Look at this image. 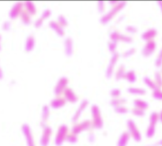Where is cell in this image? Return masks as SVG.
I'll return each instance as SVG.
<instances>
[{"mask_svg": "<svg viewBox=\"0 0 162 146\" xmlns=\"http://www.w3.org/2000/svg\"><path fill=\"white\" fill-rule=\"evenodd\" d=\"M153 97L157 99H161L162 100V92L158 90V89H156L155 91L153 93Z\"/></svg>", "mask_w": 162, "mask_h": 146, "instance_id": "836d02e7", "label": "cell"}, {"mask_svg": "<svg viewBox=\"0 0 162 146\" xmlns=\"http://www.w3.org/2000/svg\"><path fill=\"white\" fill-rule=\"evenodd\" d=\"M68 133V127L66 125H62L58 130L57 135L55 137V144L56 146H61L66 139V136Z\"/></svg>", "mask_w": 162, "mask_h": 146, "instance_id": "6da1fadb", "label": "cell"}, {"mask_svg": "<svg viewBox=\"0 0 162 146\" xmlns=\"http://www.w3.org/2000/svg\"><path fill=\"white\" fill-rule=\"evenodd\" d=\"M66 104V101L65 99H63V98H57V99H53L52 103H51V106L53 108H59L61 107L64 106Z\"/></svg>", "mask_w": 162, "mask_h": 146, "instance_id": "9a60e30c", "label": "cell"}, {"mask_svg": "<svg viewBox=\"0 0 162 146\" xmlns=\"http://www.w3.org/2000/svg\"><path fill=\"white\" fill-rule=\"evenodd\" d=\"M155 126L156 125L151 124V123L149 125L148 130H147V133H146V135L149 138H152L154 135V133H155Z\"/></svg>", "mask_w": 162, "mask_h": 146, "instance_id": "484cf974", "label": "cell"}, {"mask_svg": "<svg viewBox=\"0 0 162 146\" xmlns=\"http://www.w3.org/2000/svg\"><path fill=\"white\" fill-rule=\"evenodd\" d=\"M125 74H126V73H125L124 67L123 66H120L119 69L118 70V71H117V74H116V79L119 80V79H120V78H123V77H124Z\"/></svg>", "mask_w": 162, "mask_h": 146, "instance_id": "4316f807", "label": "cell"}, {"mask_svg": "<svg viewBox=\"0 0 162 146\" xmlns=\"http://www.w3.org/2000/svg\"><path fill=\"white\" fill-rule=\"evenodd\" d=\"M115 112H117V113H120V114H124L127 112V109H126L125 107H124V106H119V107H116V108H115Z\"/></svg>", "mask_w": 162, "mask_h": 146, "instance_id": "d6a6232c", "label": "cell"}, {"mask_svg": "<svg viewBox=\"0 0 162 146\" xmlns=\"http://www.w3.org/2000/svg\"><path fill=\"white\" fill-rule=\"evenodd\" d=\"M58 22L59 23V25L61 26H66L67 25V22H66V20L65 19V17L63 16H59V18H58Z\"/></svg>", "mask_w": 162, "mask_h": 146, "instance_id": "e575fe53", "label": "cell"}, {"mask_svg": "<svg viewBox=\"0 0 162 146\" xmlns=\"http://www.w3.org/2000/svg\"><path fill=\"white\" fill-rule=\"evenodd\" d=\"M158 119H159V116H158L157 113L153 112V113L151 114V115H150V123H151V124L156 125Z\"/></svg>", "mask_w": 162, "mask_h": 146, "instance_id": "4dcf8cb0", "label": "cell"}, {"mask_svg": "<svg viewBox=\"0 0 162 146\" xmlns=\"http://www.w3.org/2000/svg\"><path fill=\"white\" fill-rule=\"evenodd\" d=\"M126 30L131 33H135L137 32V29L135 27H132V26H127L126 27Z\"/></svg>", "mask_w": 162, "mask_h": 146, "instance_id": "ee69618b", "label": "cell"}, {"mask_svg": "<svg viewBox=\"0 0 162 146\" xmlns=\"http://www.w3.org/2000/svg\"><path fill=\"white\" fill-rule=\"evenodd\" d=\"M126 102V100L125 99H113L111 102V105L112 106H115V107H119L121 106L122 104Z\"/></svg>", "mask_w": 162, "mask_h": 146, "instance_id": "83f0119b", "label": "cell"}, {"mask_svg": "<svg viewBox=\"0 0 162 146\" xmlns=\"http://www.w3.org/2000/svg\"><path fill=\"white\" fill-rule=\"evenodd\" d=\"M10 22H6L4 23V25H3V29H4V30H9V29H10Z\"/></svg>", "mask_w": 162, "mask_h": 146, "instance_id": "bcb514c9", "label": "cell"}, {"mask_svg": "<svg viewBox=\"0 0 162 146\" xmlns=\"http://www.w3.org/2000/svg\"><path fill=\"white\" fill-rule=\"evenodd\" d=\"M92 112L94 115V127L96 129H101L103 127V121H102L101 111L99 108L96 105H94L92 107Z\"/></svg>", "mask_w": 162, "mask_h": 146, "instance_id": "7a4b0ae2", "label": "cell"}, {"mask_svg": "<svg viewBox=\"0 0 162 146\" xmlns=\"http://www.w3.org/2000/svg\"><path fill=\"white\" fill-rule=\"evenodd\" d=\"M89 127H90V121L86 120V121L83 122L82 123H81V124L74 126V127H73V129H72V133L77 135V134L80 133L82 132V131H83V130L89 129Z\"/></svg>", "mask_w": 162, "mask_h": 146, "instance_id": "52a82bcc", "label": "cell"}, {"mask_svg": "<svg viewBox=\"0 0 162 146\" xmlns=\"http://www.w3.org/2000/svg\"><path fill=\"white\" fill-rule=\"evenodd\" d=\"M64 95L66 99L68 100L69 102L71 103H75L78 100V98L76 97V95L74 94L71 88H66L65 92H64Z\"/></svg>", "mask_w": 162, "mask_h": 146, "instance_id": "7c38bea8", "label": "cell"}, {"mask_svg": "<svg viewBox=\"0 0 162 146\" xmlns=\"http://www.w3.org/2000/svg\"><path fill=\"white\" fill-rule=\"evenodd\" d=\"M22 22H24V24L25 25H29V22H30V17H29V15L28 14V12L26 11H23L22 13Z\"/></svg>", "mask_w": 162, "mask_h": 146, "instance_id": "d4e9b609", "label": "cell"}, {"mask_svg": "<svg viewBox=\"0 0 162 146\" xmlns=\"http://www.w3.org/2000/svg\"><path fill=\"white\" fill-rule=\"evenodd\" d=\"M42 22H43V19H42V18H40V19L37 20V21L36 22V23H35V27L36 28L40 27L42 25Z\"/></svg>", "mask_w": 162, "mask_h": 146, "instance_id": "f6af8a7d", "label": "cell"}, {"mask_svg": "<svg viewBox=\"0 0 162 146\" xmlns=\"http://www.w3.org/2000/svg\"><path fill=\"white\" fill-rule=\"evenodd\" d=\"M35 45V40H34V37L33 36H29L26 41V44H25V51L27 52H29L32 50L33 49Z\"/></svg>", "mask_w": 162, "mask_h": 146, "instance_id": "e0dca14e", "label": "cell"}, {"mask_svg": "<svg viewBox=\"0 0 162 146\" xmlns=\"http://www.w3.org/2000/svg\"><path fill=\"white\" fill-rule=\"evenodd\" d=\"M66 141H69L70 143L71 144H74L76 143L78 141V137L76 134H74V133H70V134H67L66 136Z\"/></svg>", "mask_w": 162, "mask_h": 146, "instance_id": "cb8c5ba5", "label": "cell"}, {"mask_svg": "<svg viewBox=\"0 0 162 146\" xmlns=\"http://www.w3.org/2000/svg\"><path fill=\"white\" fill-rule=\"evenodd\" d=\"M49 26L56 32V33H57L59 36H64V31H63V28H62V26L59 24H58V23H56L55 22H51L49 24Z\"/></svg>", "mask_w": 162, "mask_h": 146, "instance_id": "5bb4252c", "label": "cell"}, {"mask_svg": "<svg viewBox=\"0 0 162 146\" xmlns=\"http://www.w3.org/2000/svg\"><path fill=\"white\" fill-rule=\"evenodd\" d=\"M49 116V109L47 106H44L43 108V121L45 122Z\"/></svg>", "mask_w": 162, "mask_h": 146, "instance_id": "f546056e", "label": "cell"}, {"mask_svg": "<svg viewBox=\"0 0 162 146\" xmlns=\"http://www.w3.org/2000/svg\"><path fill=\"white\" fill-rule=\"evenodd\" d=\"M99 8H100V12H102V11L104 10V3L101 2L99 3Z\"/></svg>", "mask_w": 162, "mask_h": 146, "instance_id": "7dc6e473", "label": "cell"}, {"mask_svg": "<svg viewBox=\"0 0 162 146\" xmlns=\"http://www.w3.org/2000/svg\"><path fill=\"white\" fill-rule=\"evenodd\" d=\"M124 6H125V3H120V4H119L118 6H116L115 8L112 9V10L110 11L109 13L108 14H106L105 16H104L103 17L101 18V22L102 24H106L107 22H108L110 21V20L112 18V17L115 15L116 13H118L119 11L121 9L124 7Z\"/></svg>", "mask_w": 162, "mask_h": 146, "instance_id": "5b68a950", "label": "cell"}, {"mask_svg": "<svg viewBox=\"0 0 162 146\" xmlns=\"http://www.w3.org/2000/svg\"><path fill=\"white\" fill-rule=\"evenodd\" d=\"M135 53V48H132V49L129 50L128 51H126L125 54H124V57H127V56H130V55H133Z\"/></svg>", "mask_w": 162, "mask_h": 146, "instance_id": "7bdbcfd3", "label": "cell"}, {"mask_svg": "<svg viewBox=\"0 0 162 146\" xmlns=\"http://www.w3.org/2000/svg\"><path fill=\"white\" fill-rule=\"evenodd\" d=\"M128 92L132 94H138V95H144L146 94V90L142 88H129Z\"/></svg>", "mask_w": 162, "mask_h": 146, "instance_id": "603a6c76", "label": "cell"}, {"mask_svg": "<svg viewBox=\"0 0 162 146\" xmlns=\"http://www.w3.org/2000/svg\"><path fill=\"white\" fill-rule=\"evenodd\" d=\"M111 39L112 40V42H115L119 40V34L117 32H114L111 34Z\"/></svg>", "mask_w": 162, "mask_h": 146, "instance_id": "d590c367", "label": "cell"}, {"mask_svg": "<svg viewBox=\"0 0 162 146\" xmlns=\"http://www.w3.org/2000/svg\"><path fill=\"white\" fill-rule=\"evenodd\" d=\"M157 34V31L155 30V29H149V30H148L145 33H143L142 37L143 40H150V39L155 37Z\"/></svg>", "mask_w": 162, "mask_h": 146, "instance_id": "d6986e66", "label": "cell"}, {"mask_svg": "<svg viewBox=\"0 0 162 146\" xmlns=\"http://www.w3.org/2000/svg\"><path fill=\"white\" fill-rule=\"evenodd\" d=\"M159 5H160V6H161V11H162V2H159Z\"/></svg>", "mask_w": 162, "mask_h": 146, "instance_id": "f907efd6", "label": "cell"}, {"mask_svg": "<svg viewBox=\"0 0 162 146\" xmlns=\"http://www.w3.org/2000/svg\"><path fill=\"white\" fill-rule=\"evenodd\" d=\"M50 15H51V11L48 10H46L44 11V13H43V14H42L41 18L44 20L45 19V18H47Z\"/></svg>", "mask_w": 162, "mask_h": 146, "instance_id": "b9f144b4", "label": "cell"}, {"mask_svg": "<svg viewBox=\"0 0 162 146\" xmlns=\"http://www.w3.org/2000/svg\"><path fill=\"white\" fill-rule=\"evenodd\" d=\"M119 40H122V41L125 42H131L132 40V39L129 37V36H124V35H120V34H119Z\"/></svg>", "mask_w": 162, "mask_h": 146, "instance_id": "74e56055", "label": "cell"}, {"mask_svg": "<svg viewBox=\"0 0 162 146\" xmlns=\"http://www.w3.org/2000/svg\"><path fill=\"white\" fill-rule=\"evenodd\" d=\"M159 119H160V120H161V122H162V111H161V114H160Z\"/></svg>", "mask_w": 162, "mask_h": 146, "instance_id": "681fc988", "label": "cell"}, {"mask_svg": "<svg viewBox=\"0 0 162 146\" xmlns=\"http://www.w3.org/2000/svg\"><path fill=\"white\" fill-rule=\"evenodd\" d=\"M22 4L21 3H17L16 5L14 6V7L12 8L10 13V16L12 19H14L18 16V14L21 13V10H22Z\"/></svg>", "mask_w": 162, "mask_h": 146, "instance_id": "4fadbf2b", "label": "cell"}, {"mask_svg": "<svg viewBox=\"0 0 162 146\" xmlns=\"http://www.w3.org/2000/svg\"><path fill=\"white\" fill-rule=\"evenodd\" d=\"M135 105L136 106V108H140V109H146L148 108V104L143 100L141 99H135Z\"/></svg>", "mask_w": 162, "mask_h": 146, "instance_id": "ffe728a7", "label": "cell"}, {"mask_svg": "<svg viewBox=\"0 0 162 146\" xmlns=\"http://www.w3.org/2000/svg\"><path fill=\"white\" fill-rule=\"evenodd\" d=\"M156 47V44L154 43V41L153 40H149L148 41V43L146 44V47H144L142 50V55L144 56H149L151 55L152 53L154 52V50Z\"/></svg>", "mask_w": 162, "mask_h": 146, "instance_id": "9c48e42d", "label": "cell"}, {"mask_svg": "<svg viewBox=\"0 0 162 146\" xmlns=\"http://www.w3.org/2000/svg\"><path fill=\"white\" fill-rule=\"evenodd\" d=\"M161 64H162V50L161 51V52H160L158 58H157V61H156V66H161Z\"/></svg>", "mask_w": 162, "mask_h": 146, "instance_id": "8d00e7d4", "label": "cell"}, {"mask_svg": "<svg viewBox=\"0 0 162 146\" xmlns=\"http://www.w3.org/2000/svg\"><path fill=\"white\" fill-rule=\"evenodd\" d=\"M3 71H2V70H1V68H0V80L3 78Z\"/></svg>", "mask_w": 162, "mask_h": 146, "instance_id": "c3c4849f", "label": "cell"}, {"mask_svg": "<svg viewBox=\"0 0 162 146\" xmlns=\"http://www.w3.org/2000/svg\"><path fill=\"white\" fill-rule=\"evenodd\" d=\"M25 6H26L28 12H29V14H32V15L36 14V7H35V6L33 5V3H31V2H26V3H25Z\"/></svg>", "mask_w": 162, "mask_h": 146, "instance_id": "7402d4cb", "label": "cell"}, {"mask_svg": "<svg viewBox=\"0 0 162 146\" xmlns=\"http://www.w3.org/2000/svg\"><path fill=\"white\" fill-rule=\"evenodd\" d=\"M0 41H1V36H0ZM0 50H1V45H0Z\"/></svg>", "mask_w": 162, "mask_h": 146, "instance_id": "816d5d0a", "label": "cell"}, {"mask_svg": "<svg viewBox=\"0 0 162 146\" xmlns=\"http://www.w3.org/2000/svg\"><path fill=\"white\" fill-rule=\"evenodd\" d=\"M156 80H157V85H158L159 86H161L162 78H161V74H160L159 73H157V74H156Z\"/></svg>", "mask_w": 162, "mask_h": 146, "instance_id": "f35d334b", "label": "cell"}, {"mask_svg": "<svg viewBox=\"0 0 162 146\" xmlns=\"http://www.w3.org/2000/svg\"><path fill=\"white\" fill-rule=\"evenodd\" d=\"M66 53L67 56H71L73 52V41L71 38H67L65 41Z\"/></svg>", "mask_w": 162, "mask_h": 146, "instance_id": "2e32d148", "label": "cell"}, {"mask_svg": "<svg viewBox=\"0 0 162 146\" xmlns=\"http://www.w3.org/2000/svg\"><path fill=\"white\" fill-rule=\"evenodd\" d=\"M108 46H109L110 51L112 52H114L115 51V48H116V43L115 42H111L108 44Z\"/></svg>", "mask_w": 162, "mask_h": 146, "instance_id": "ab89813d", "label": "cell"}, {"mask_svg": "<svg viewBox=\"0 0 162 146\" xmlns=\"http://www.w3.org/2000/svg\"><path fill=\"white\" fill-rule=\"evenodd\" d=\"M68 84V79L66 77H62L60 80L59 81L57 86L55 87V93L56 95H59L62 93V92L64 90V88H66V85Z\"/></svg>", "mask_w": 162, "mask_h": 146, "instance_id": "ba28073f", "label": "cell"}, {"mask_svg": "<svg viewBox=\"0 0 162 146\" xmlns=\"http://www.w3.org/2000/svg\"><path fill=\"white\" fill-rule=\"evenodd\" d=\"M132 112L135 114V115L137 116H142L145 115V112L143 111L142 109H140V108H135L132 111Z\"/></svg>", "mask_w": 162, "mask_h": 146, "instance_id": "1f68e13d", "label": "cell"}, {"mask_svg": "<svg viewBox=\"0 0 162 146\" xmlns=\"http://www.w3.org/2000/svg\"><path fill=\"white\" fill-rule=\"evenodd\" d=\"M124 78H126L127 80L129 81L130 82H135V81H136V76H135V71L131 70V71L127 72L126 74H125V76H124Z\"/></svg>", "mask_w": 162, "mask_h": 146, "instance_id": "44dd1931", "label": "cell"}, {"mask_svg": "<svg viewBox=\"0 0 162 146\" xmlns=\"http://www.w3.org/2000/svg\"><path fill=\"white\" fill-rule=\"evenodd\" d=\"M22 131H23V133H24L25 139H26L28 146H36L29 126H28L27 124L23 125L22 126Z\"/></svg>", "mask_w": 162, "mask_h": 146, "instance_id": "277c9868", "label": "cell"}, {"mask_svg": "<svg viewBox=\"0 0 162 146\" xmlns=\"http://www.w3.org/2000/svg\"><path fill=\"white\" fill-rule=\"evenodd\" d=\"M52 130L49 127H44V131H43V134H42V138L40 139V145L41 146H47L49 144L50 138L52 136Z\"/></svg>", "mask_w": 162, "mask_h": 146, "instance_id": "8992f818", "label": "cell"}, {"mask_svg": "<svg viewBox=\"0 0 162 146\" xmlns=\"http://www.w3.org/2000/svg\"><path fill=\"white\" fill-rule=\"evenodd\" d=\"M127 127H128V129H129V132L131 134L132 138L135 139V141L137 142H139L142 140V136H141V133L139 132V130L137 128V126L135 125V122L130 119L127 122Z\"/></svg>", "mask_w": 162, "mask_h": 146, "instance_id": "3957f363", "label": "cell"}, {"mask_svg": "<svg viewBox=\"0 0 162 146\" xmlns=\"http://www.w3.org/2000/svg\"><path fill=\"white\" fill-rule=\"evenodd\" d=\"M118 58L119 55L118 54H116V53H115V54L113 55L112 60L110 62L109 66H108V68L107 71H106V76H107V77H108V78H110V77H112V75L113 69H114V66H115V63H116V62H117Z\"/></svg>", "mask_w": 162, "mask_h": 146, "instance_id": "30bf717a", "label": "cell"}, {"mask_svg": "<svg viewBox=\"0 0 162 146\" xmlns=\"http://www.w3.org/2000/svg\"><path fill=\"white\" fill-rule=\"evenodd\" d=\"M89 102L87 101V100H84L82 104H81V106L79 107V108L78 109L77 112L75 113V115H74V118H73V121H76V120H78V118H79L80 115H81V113L82 112V111L84 110L85 108V107L88 105Z\"/></svg>", "mask_w": 162, "mask_h": 146, "instance_id": "ac0fdd59", "label": "cell"}, {"mask_svg": "<svg viewBox=\"0 0 162 146\" xmlns=\"http://www.w3.org/2000/svg\"><path fill=\"white\" fill-rule=\"evenodd\" d=\"M111 95L114 97H118L120 96V90H119V89H114L111 92Z\"/></svg>", "mask_w": 162, "mask_h": 146, "instance_id": "60d3db41", "label": "cell"}, {"mask_svg": "<svg viewBox=\"0 0 162 146\" xmlns=\"http://www.w3.org/2000/svg\"><path fill=\"white\" fill-rule=\"evenodd\" d=\"M144 82L146 83V85L149 87V88H154V89H155L156 90V88H157V86H156V85L154 84L153 81H152L149 77H144Z\"/></svg>", "mask_w": 162, "mask_h": 146, "instance_id": "f1b7e54d", "label": "cell"}, {"mask_svg": "<svg viewBox=\"0 0 162 146\" xmlns=\"http://www.w3.org/2000/svg\"><path fill=\"white\" fill-rule=\"evenodd\" d=\"M130 140V133L128 132H124L121 134L119 139L117 146H126Z\"/></svg>", "mask_w": 162, "mask_h": 146, "instance_id": "8fae6325", "label": "cell"}]
</instances>
